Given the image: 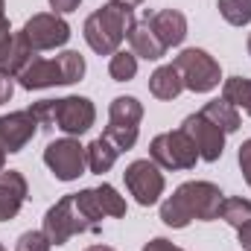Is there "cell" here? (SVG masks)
Listing matches in <instances>:
<instances>
[{"label":"cell","mask_w":251,"mask_h":251,"mask_svg":"<svg viewBox=\"0 0 251 251\" xmlns=\"http://www.w3.org/2000/svg\"><path fill=\"white\" fill-rule=\"evenodd\" d=\"M219 204H222V193L219 187L207 184V181H190L184 187L176 190L173 199L164 201L161 207V219L173 228H184L193 219H216L219 216Z\"/></svg>","instance_id":"6da1fadb"},{"label":"cell","mask_w":251,"mask_h":251,"mask_svg":"<svg viewBox=\"0 0 251 251\" xmlns=\"http://www.w3.org/2000/svg\"><path fill=\"white\" fill-rule=\"evenodd\" d=\"M32 114L41 128H62L67 134H85L94 126V105L85 97H64V100H44L32 105Z\"/></svg>","instance_id":"7a4b0ae2"},{"label":"cell","mask_w":251,"mask_h":251,"mask_svg":"<svg viewBox=\"0 0 251 251\" xmlns=\"http://www.w3.org/2000/svg\"><path fill=\"white\" fill-rule=\"evenodd\" d=\"M85 73V59L73 50H67L56 59H32L26 64L18 79L24 88H50V85H70V82H79Z\"/></svg>","instance_id":"3957f363"},{"label":"cell","mask_w":251,"mask_h":251,"mask_svg":"<svg viewBox=\"0 0 251 251\" xmlns=\"http://www.w3.org/2000/svg\"><path fill=\"white\" fill-rule=\"evenodd\" d=\"M131 21H134L131 9L117 6V3H108V6H102L100 12H94L85 21V38H88V44L97 53L108 56V53H114L120 47V41L126 38Z\"/></svg>","instance_id":"277c9868"},{"label":"cell","mask_w":251,"mask_h":251,"mask_svg":"<svg viewBox=\"0 0 251 251\" xmlns=\"http://www.w3.org/2000/svg\"><path fill=\"white\" fill-rule=\"evenodd\" d=\"M82 231H100V225H94V219L82 210L76 193L64 196L62 201L56 207H50L47 216H44V237L53 246H64L73 234H82Z\"/></svg>","instance_id":"5b68a950"},{"label":"cell","mask_w":251,"mask_h":251,"mask_svg":"<svg viewBox=\"0 0 251 251\" xmlns=\"http://www.w3.org/2000/svg\"><path fill=\"white\" fill-rule=\"evenodd\" d=\"M143 117V108L134 97H117L111 102V111H108V128H105V137L120 149H131L134 140H137V123Z\"/></svg>","instance_id":"8992f818"},{"label":"cell","mask_w":251,"mask_h":251,"mask_svg":"<svg viewBox=\"0 0 251 251\" xmlns=\"http://www.w3.org/2000/svg\"><path fill=\"white\" fill-rule=\"evenodd\" d=\"M184 82V88L196 91V94H204V91H213L219 85V64L213 62L204 50H184L176 64H173Z\"/></svg>","instance_id":"52a82bcc"},{"label":"cell","mask_w":251,"mask_h":251,"mask_svg":"<svg viewBox=\"0 0 251 251\" xmlns=\"http://www.w3.org/2000/svg\"><path fill=\"white\" fill-rule=\"evenodd\" d=\"M152 158L167 170H190L196 164L199 152H196V143L178 128L170 134H158L152 140Z\"/></svg>","instance_id":"ba28073f"},{"label":"cell","mask_w":251,"mask_h":251,"mask_svg":"<svg viewBox=\"0 0 251 251\" xmlns=\"http://www.w3.org/2000/svg\"><path fill=\"white\" fill-rule=\"evenodd\" d=\"M44 161H47V167L53 170V176L59 181H73V178H79L85 173L88 155L76 140L64 137V140H56V143H50L44 149Z\"/></svg>","instance_id":"9c48e42d"},{"label":"cell","mask_w":251,"mask_h":251,"mask_svg":"<svg viewBox=\"0 0 251 251\" xmlns=\"http://www.w3.org/2000/svg\"><path fill=\"white\" fill-rule=\"evenodd\" d=\"M181 131L196 143V152H199L201 161H216L222 155V149H225V131L216 123H210L201 111L187 117L184 126H181Z\"/></svg>","instance_id":"30bf717a"},{"label":"cell","mask_w":251,"mask_h":251,"mask_svg":"<svg viewBox=\"0 0 251 251\" xmlns=\"http://www.w3.org/2000/svg\"><path fill=\"white\" fill-rule=\"evenodd\" d=\"M126 187L140 204H155L164 193V176L152 161H134L126 170Z\"/></svg>","instance_id":"8fae6325"},{"label":"cell","mask_w":251,"mask_h":251,"mask_svg":"<svg viewBox=\"0 0 251 251\" xmlns=\"http://www.w3.org/2000/svg\"><path fill=\"white\" fill-rule=\"evenodd\" d=\"M24 38L29 41L32 50H53L70 38V26L56 15H35L32 21H26Z\"/></svg>","instance_id":"7c38bea8"},{"label":"cell","mask_w":251,"mask_h":251,"mask_svg":"<svg viewBox=\"0 0 251 251\" xmlns=\"http://www.w3.org/2000/svg\"><path fill=\"white\" fill-rule=\"evenodd\" d=\"M38 131V120L29 111H15L9 117H0V146L6 152H21Z\"/></svg>","instance_id":"4fadbf2b"},{"label":"cell","mask_w":251,"mask_h":251,"mask_svg":"<svg viewBox=\"0 0 251 251\" xmlns=\"http://www.w3.org/2000/svg\"><path fill=\"white\" fill-rule=\"evenodd\" d=\"M143 21L149 24V29L158 35V41H161L164 47H176V44H181L184 35H187V21H184V15L176 12V9H161V12H152V15L146 12Z\"/></svg>","instance_id":"5bb4252c"},{"label":"cell","mask_w":251,"mask_h":251,"mask_svg":"<svg viewBox=\"0 0 251 251\" xmlns=\"http://www.w3.org/2000/svg\"><path fill=\"white\" fill-rule=\"evenodd\" d=\"M24 196H26V181L21 173H15V170L0 173V222L12 219L21 210Z\"/></svg>","instance_id":"9a60e30c"},{"label":"cell","mask_w":251,"mask_h":251,"mask_svg":"<svg viewBox=\"0 0 251 251\" xmlns=\"http://www.w3.org/2000/svg\"><path fill=\"white\" fill-rule=\"evenodd\" d=\"M126 38H128V44H131L134 56H143V59H161V56L167 53V47L158 41V35L149 29V24H146V21H131V26H128V32H126Z\"/></svg>","instance_id":"2e32d148"},{"label":"cell","mask_w":251,"mask_h":251,"mask_svg":"<svg viewBox=\"0 0 251 251\" xmlns=\"http://www.w3.org/2000/svg\"><path fill=\"white\" fill-rule=\"evenodd\" d=\"M181 88H184V82H181V76H178V70H176L173 64L158 67V70L152 73V79H149V91H152V97H158V100H173V97L181 94Z\"/></svg>","instance_id":"e0dca14e"},{"label":"cell","mask_w":251,"mask_h":251,"mask_svg":"<svg viewBox=\"0 0 251 251\" xmlns=\"http://www.w3.org/2000/svg\"><path fill=\"white\" fill-rule=\"evenodd\" d=\"M85 155H88V167L94 170V173H108L111 167H114V161H117V155H120V149L102 134V137H97L88 149H85Z\"/></svg>","instance_id":"ac0fdd59"},{"label":"cell","mask_w":251,"mask_h":251,"mask_svg":"<svg viewBox=\"0 0 251 251\" xmlns=\"http://www.w3.org/2000/svg\"><path fill=\"white\" fill-rule=\"evenodd\" d=\"M201 114L210 120V123H216L222 131H237L240 128V114H237V105H231V102H207L204 108H201Z\"/></svg>","instance_id":"d6986e66"},{"label":"cell","mask_w":251,"mask_h":251,"mask_svg":"<svg viewBox=\"0 0 251 251\" xmlns=\"http://www.w3.org/2000/svg\"><path fill=\"white\" fill-rule=\"evenodd\" d=\"M219 216L225 222H231L234 228H243V225L251 222V201H246V199H222Z\"/></svg>","instance_id":"ffe728a7"},{"label":"cell","mask_w":251,"mask_h":251,"mask_svg":"<svg viewBox=\"0 0 251 251\" xmlns=\"http://www.w3.org/2000/svg\"><path fill=\"white\" fill-rule=\"evenodd\" d=\"M219 12L228 24L243 26L251 21V0H219Z\"/></svg>","instance_id":"44dd1931"},{"label":"cell","mask_w":251,"mask_h":251,"mask_svg":"<svg viewBox=\"0 0 251 251\" xmlns=\"http://www.w3.org/2000/svg\"><path fill=\"white\" fill-rule=\"evenodd\" d=\"M108 70H111V76H114L117 82H128V79L137 73V59H134L131 53H114Z\"/></svg>","instance_id":"7402d4cb"},{"label":"cell","mask_w":251,"mask_h":251,"mask_svg":"<svg viewBox=\"0 0 251 251\" xmlns=\"http://www.w3.org/2000/svg\"><path fill=\"white\" fill-rule=\"evenodd\" d=\"M97 199H100V204H102L105 216H123V213H126V201L117 196V190L111 187V184L97 187Z\"/></svg>","instance_id":"603a6c76"},{"label":"cell","mask_w":251,"mask_h":251,"mask_svg":"<svg viewBox=\"0 0 251 251\" xmlns=\"http://www.w3.org/2000/svg\"><path fill=\"white\" fill-rule=\"evenodd\" d=\"M50 240L44 237V231H26L21 240H18V249L15 251H50Z\"/></svg>","instance_id":"cb8c5ba5"},{"label":"cell","mask_w":251,"mask_h":251,"mask_svg":"<svg viewBox=\"0 0 251 251\" xmlns=\"http://www.w3.org/2000/svg\"><path fill=\"white\" fill-rule=\"evenodd\" d=\"M12 47V32H9V24H6V15H3V0H0V62L6 59Z\"/></svg>","instance_id":"d4e9b609"},{"label":"cell","mask_w":251,"mask_h":251,"mask_svg":"<svg viewBox=\"0 0 251 251\" xmlns=\"http://www.w3.org/2000/svg\"><path fill=\"white\" fill-rule=\"evenodd\" d=\"M240 167H243L246 181L251 184V140H246V143L240 146Z\"/></svg>","instance_id":"484cf974"},{"label":"cell","mask_w":251,"mask_h":251,"mask_svg":"<svg viewBox=\"0 0 251 251\" xmlns=\"http://www.w3.org/2000/svg\"><path fill=\"white\" fill-rule=\"evenodd\" d=\"M9 97H12V76H6V73L0 70V105L9 102Z\"/></svg>","instance_id":"4316f807"},{"label":"cell","mask_w":251,"mask_h":251,"mask_svg":"<svg viewBox=\"0 0 251 251\" xmlns=\"http://www.w3.org/2000/svg\"><path fill=\"white\" fill-rule=\"evenodd\" d=\"M143 251H181V249H176V246L167 243V240H152V243H146Z\"/></svg>","instance_id":"83f0119b"},{"label":"cell","mask_w":251,"mask_h":251,"mask_svg":"<svg viewBox=\"0 0 251 251\" xmlns=\"http://www.w3.org/2000/svg\"><path fill=\"white\" fill-rule=\"evenodd\" d=\"M50 6H53L56 12H73V9L79 6V0H50Z\"/></svg>","instance_id":"f1b7e54d"},{"label":"cell","mask_w":251,"mask_h":251,"mask_svg":"<svg viewBox=\"0 0 251 251\" xmlns=\"http://www.w3.org/2000/svg\"><path fill=\"white\" fill-rule=\"evenodd\" d=\"M240 231V243H243V249L251 251V222L249 225H243V228H237Z\"/></svg>","instance_id":"f546056e"},{"label":"cell","mask_w":251,"mask_h":251,"mask_svg":"<svg viewBox=\"0 0 251 251\" xmlns=\"http://www.w3.org/2000/svg\"><path fill=\"white\" fill-rule=\"evenodd\" d=\"M111 3H117V6H126V9H131V6H137L140 0H111Z\"/></svg>","instance_id":"4dcf8cb0"},{"label":"cell","mask_w":251,"mask_h":251,"mask_svg":"<svg viewBox=\"0 0 251 251\" xmlns=\"http://www.w3.org/2000/svg\"><path fill=\"white\" fill-rule=\"evenodd\" d=\"M88 251H114V249H108V246H94V249H88Z\"/></svg>","instance_id":"1f68e13d"},{"label":"cell","mask_w":251,"mask_h":251,"mask_svg":"<svg viewBox=\"0 0 251 251\" xmlns=\"http://www.w3.org/2000/svg\"><path fill=\"white\" fill-rule=\"evenodd\" d=\"M246 111H249V114H251V102H249V108H246Z\"/></svg>","instance_id":"d6a6232c"},{"label":"cell","mask_w":251,"mask_h":251,"mask_svg":"<svg viewBox=\"0 0 251 251\" xmlns=\"http://www.w3.org/2000/svg\"><path fill=\"white\" fill-rule=\"evenodd\" d=\"M249 53H251V38H249Z\"/></svg>","instance_id":"836d02e7"},{"label":"cell","mask_w":251,"mask_h":251,"mask_svg":"<svg viewBox=\"0 0 251 251\" xmlns=\"http://www.w3.org/2000/svg\"><path fill=\"white\" fill-rule=\"evenodd\" d=\"M0 251H6V249H3V246H0Z\"/></svg>","instance_id":"e575fe53"}]
</instances>
